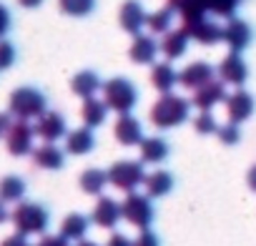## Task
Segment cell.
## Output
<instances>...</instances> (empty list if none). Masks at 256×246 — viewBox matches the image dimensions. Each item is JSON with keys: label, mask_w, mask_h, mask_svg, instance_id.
I'll use <instances>...</instances> for the list:
<instances>
[{"label": "cell", "mask_w": 256, "mask_h": 246, "mask_svg": "<svg viewBox=\"0 0 256 246\" xmlns=\"http://www.w3.org/2000/svg\"><path fill=\"white\" fill-rule=\"evenodd\" d=\"M228 93H226V83L221 78H214L208 80L206 86H201L198 90H194V98L191 103L198 108V110H214L218 103H226Z\"/></svg>", "instance_id": "12"}, {"label": "cell", "mask_w": 256, "mask_h": 246, "mask_svg": "<svg viewBox=\"0 0 256 246\" xmlns=\"http://www.w3.org/2000/svg\"><path fill=\"white\" fill-rule=\"evenodd\" d=\"M78 184H80V191H83V194H88V196H100L103 188L108 186V171H103V168H86V171L80 174Z\"/></svg>", "instance_id": "27"}, {"label": "cell", "mask_w": 256, "mask_h": 246, "mask_svg": "<svg viewBox=\"0 0 256 246\" xmlns=\"http://www.w3.org/2000/svg\"><path fill=\"white\" fill-rule=\"evenodd\" d=\"M194 128H196V134H201V136H211V134L218 131V123H216V118H214L211 110H201V113L196 116V120H194Z\"/></svg>", "instance_id": "34"}, {"label": "cell", "mask_w": 256, "mask_h": 246, "mask_svg": "<svg viewBox=\"0 0 256 246\" xmlns=\"http://www.w3.org/2000/svg\"><path fill=\"white\" fill-rule=\"evenodd\" d=\"M26 196V181L20 176H6L0 178V201L6 204H20Z\"/></svg>", "instance_id": "29"}, {"label": "cell", "mask_w": 256, "mask_h": 246, "mask_svg": "<svg viewBox=\"0 0 256 246\" xmlns=\"http://www.w3.org/2000/svg\"><path fill=\"white\" fill-rule=\"evenodd\" d=\"M106 246H134V241L128 238L126 234H110V238H108Z\"/></svg>", "instance_id": "42"}, {"label": "cell", "mask_w": 256, "mask_h": 246, "mask_svg": "<svg viewBox=\"0 0 256 246\" xmlns=\"http://www.w3.org/2000/svg\"><path fill=\"white\" fill-rule=\"evenodd\" d=\"M8 110L13 113V118L33 120V118H40L48 110V98H46L43 90H38L33 86H20L10 93Z\"/></svg>", "instance_id": "2"}, {"label": "cell", "mask_w": 256, "mask_h": 246, "mask_svg": "<svg viewBox=\"0 0 256 246\" xmlns=\"http://www.w3.org/2000/svg\"><path fill=\"white\" fill-rule=\"evenodd\" d=\"M144 186H146V194L151 198H164L174 191L176 181H174V174H168V171H154V174L146 176Z\"/></svg>", "instance_id": "26"}, {"label": "cell", "mask_w": 256, "mask_h": 246, "mask_svg": "<svg viewBox=\"0 0 256 246\" xmlns=\"http://www.w3.org/2000/svg\"><path fill=\"white\" fill-rule=\"evenodd\" d=\"M188 43H191L188 33H186L184 28H174V30H168V33L164 36V40H161V53H164L168 60H176V58L186 56Z\"/></svg>", "instance_id": "19"}, {"label": "cell", "mask_w": 256, "mask_h": 246, "mask_svg": "<svg viewBox=\"0 0 256 246\" xmlns=\"http://www.w3.org/2000/svg\"><path fill=\"white\" fill-rule=\"evenodd\" d=\"M16 46L6 38H0V70H8L13 63H16Z\"/></svg>", "instance_id": "36"}, {"label": "cell", "mask_w": 256, "mask_h": 246, "mask_svg": "<svg viewBox=\"0 0 256 246\" xmlns=\"http://www.w3.org/2000/svg\"><path fill=\"white\" fill-rule=\"evenodd\" d=\"M246 184H248V188L256 194V166L248 168V174H246Z\"/></svg>", "instance_id": "43"}, {"label": "cell", "mask_w": 256, "mask_h": 246, "mask_svg": "<svg viewBox=\"0 0 256 246\" xmlns=\"http://www.w3.org/2000/svg\"><path fill=\"white\" fill-rule=\"evenodd\" d=\"M146 164L144 161H116L108 168V184L131 194L146 181Z\"/></svg>", "instance_id": "5"}, {"label": "cell", "mask_w": 256, "mask_h": 246, "mask_svg": "<svg viewBox=\"0 0 256 246\" xmlns=\"http://www.w3.org/2000/svg\"><path fill=\"white\" fill-rule=\"evenodd\" d=\"M58 8L66 13V16H73V18H86L96 10V0H58Z\"/></svg>", "instance_id": "32"}, {"label": "cell", "mask_w": 256, "mask_h": 246, "mask_svg": "<svg viewBox=\"0 0 256 246\" xmlns=\"http://www.w3.org/2000/svg\"><path fill=\"white\" fill-rule=\"evenodd\" d=\"M214 78H216V68L206 60H196V63H188L178 73V86H184L188 90H198L201 86H206Z\"/></svg>", "instance_id": "15"}, {"label": "cell", "mask_w": 256, "mask_h": 246, "mask_svg": "<svg viewBox=\"0 0 256 246\" xmlns=\"http://www.w3.org/2000/svg\"><path fill=\"white\" fill-rule=\"evenodd\" d=\"M158 43H156V38L154 36H134V43H131V50H128V56H131V60L134 63H138V66H151L154 60H156V56H158Z\"/></svg>", "instance_id": "18"}, {"label": "cell", "mask_w": 256, "mask_h": 246, "mask_svg": "<svg viewBox=\"0 0 256 246\" xmlns=\"http://www.w3.org/2000/svg\"><path fill=\"white\" fill-rule=\"evenodd\" d=\"M0 246H30V241H28V236L26 234H13V236H8V238H3V244Z\"/></svg>", "instance_id": "40"}, {"label": "cell", "mask_w": 256, "mask_h": 246, "mask_svg": "<svg viewBox=\"0 0 256 246\" xmlns=\"http://www.w3.org/2000/svg\"><path fill=\"white\" fill-rule=\"evenodd\" d=\"M138 148H141V161L144 164H164L168 158V154H171L168 141L166 138H158V136L144 138Z\"/></svg>", "instance_id": "25"}, {"label": "cell", "mask_w": 256, "mask_h": 246, "mask_svg": "<svg viewBox=\"0 0 256 246\" xmlns=\"http://www.w3.org/2000/svg\"><path fill=\"white\" fill-rule=\"evenodd\" d=\"M256 110V103H254V96L244 88H236L234 93H228L226 98V113H228V120L231 123H244L254 116Z\"/></svg>", "instance_id": "16"}, {"label": "cell", "mask_w": 256, "mask_h": 246, "mask_svg": "<svg viewBox=\"0 0 256 246\" xmlns=\"http://www.w3.org/2000/svg\"><path fill=\"white\" fill-rule=\"evenodd\" d=\"M36 136L43 138L46 144H56L68 136L66 118L58 110H46L40 118H36Z\"/></svg>", "instance_id": "10"}, {"label": "cell", "mask_w": 256, "mask_h": 246, "mask_svg": "<svg viewBox=\"0 0 256 246\" xmlns=\"http://www.w3.org/2000/svg\"><path fill=\"white\" fill-rule=\"evenodd\" d=\"M76 246H98V244H96V241H88V238H80Z\"/></svg>", "instance_id": "46"}, {"label": "cell", "mask_w": 256, "mask_h": 246, "mask_svg": "<svg viewBox=\"0 0 256 246\" xmlns=\"http://www.w3.org/2000/svg\"><path fill=\"white\" fill-rule=\"evenodd\" d=\"M96 148V136H93V128L83 126V128H76V131H68L66 136V151L73 154V156H86Z\"/></svg>", "instance_id": "20"}, {"label": "cell", "mask_w": 256, "mask_h": 246, "mask_svg": "<svg viewBox=\"0 0 256 246\" xmlns=\"http://www.w3.org/2000/svg\"><path fill=\"white\" fill-rule=\"evenodd\" d=\"M18 3H20L23 8H40L43 0H18Z\"/></svg>", "instance_id": "44"}, {"label": "cell", "mask_w": 256, "mask_h": 246, "mask_svg": "<svg viewBox=\"0 0 256 246\" xmlns=\"http://www.w3.org/2000/svg\"><path fill=\"white\" fill-rule=\"evenodd\" d=\"M146 20H148V13L138 0H126L118 10V26L131 36H138L141 28H146Z\"/></svg>", "instance_id": "14"}, {"label": "cell", "mask_w": 256, "mask_h": 246, "mask_svg": "<svg viewBox=\"0 0 256 246\" xmlns=\"http://www.w3.org/2000/svg\"><path fill=\"white\" fill-rule=\"evenodd\" d=\"M166 8L178 13L184 20L186 18H198V16H206L208 8H206V0H166Z\"/></svg>", "instance_id": "30"}, {"label": "cell", "mask_w": 256, "mask_h": 246, "mask_svg": "<svg viewBox=\"0 0 256 246\" xmlns=\"http://www.w3.org/2000/svg\"><path fill=\"white\" fill-rule=\"evenodd\" d=\"M88 226H90V218L88 216H83V214H68L63 218V224H60V234L68 241H80V238H86Z\"/></svg>", "instance_id": "28"}, {"label": "cell", "mask_w": 256, "mask_h": 246, "mask_svg": "<svg viewBox=\"0 0 256 246\" xmlns=\"http://www.w3.org/2000/svg\"><path fill=\"white\" fill-rule=\"evenodd\" d=\"M191 40L201 43V46H216L221 38H224V26L214 23L211 18L206 16H198V18H186L184 26H181Z\"/></svg>", "instance_id": "7"}, {"label": "cell", "mask_w": 256, "mask_h": 246, "mask_svg": "<svg viewBox=\"0 0 256 246\" xmlns=\"http://www.w3.org/2000/svg\"><path fill=\"white\" fill-rule=\"evenodd\" d=\"M10 221L16 226L18 234L26 236H36V234H46L48 224H50V214L43 204L36 201H20L16 206V211L10 214Z\"/></svg>", "instance_id": "3"}, {"label": "cell", "mask_w": 256, "mask_h": 246, "mask_svg": "<svg viewBox=\"0 0 256 246\" xmlns=\"http://www.w3.org/2000/svg\"><path fill=\"white\" fill-rule=\"evenodd\" d=\"M13 113L10 110H6V113H0V138H6V134L10 131V126H13Z\"/></svg>", "instance_id": "41"}, {"label": "cell", "mask_w": 256, "mask_h": 246, "mask_svg": "<svg viewBox=\"0 0 256 246\" xmlns=\"http://www.w3.org/2000/svg\"><path fill=\"white\" fill-rule=\"evenodd\" d=\"M103 100L108 103L110 110H116L118 116L131 113L138 103V88L128 80V78H110L103 83Z\"/></svg>", "instance_id": "4"}, {"label": "cell", "mask_w": 256, "mask_h": 246, "mask_svg": "<svg viewBox=\"0 0 256 246\" xmlns=\"http://www.w3.org/2000/svg\"><path fill=\"white\" fill-rule=\"evenodd\" d=\"M191 108H194V103L188 98L176 96V93H161V98L151 108V123L156 128H164V131L176 128V126L188 120Z\"/></svg>", "instance_id": "1"}, {"label": "cell", "mask_w": 256, "mask_h": 246, "mask_svg": "<svg viewBox=\"0 0 256 246\" xmlns=\"http://www.w3.org/2000/svg\"><path fill=\"white\" fill-rule=\"evenodd\" d=\"M216 73H218V78H221L226 86H236V88H241V86L248 80V66H246V60L241 58V53H234V50H228V53L224 56V60H221L218 68H216Z\"/></svg>", "instance_id": "9"}, {"label": "cell", "mask_w": 256, "mask_h": 246, "mask_svg": "<svg viewBox=\"0 0 256 246\" xmlns=\"http://www.w3.org/2000/svg\"><path fill=\"white\" fill-rule=\"evenodd\" d=\"M251 40H254L251 26H248L246 20H241V18H228V23L224 26V38H221V43H226L228 50L241 53V50H246V48L251 46Z\"/></svg>", "instance_id": "11"}, {"label": "cell", "mask_w": 256, "mask_h": 246, "mask_svg": "<svg viewBox=\"0 0 256 246\" xmlns=\"http://www.w3.org/2000/svg\"><path fill=\"white\" fill-rule=\"evenodd\" d=\"M10 218V214H8V206H6V201H0V224H6Z\"/></svg>", "instance_id": "45"}, {"label": "cell", "mask_w": 256, "mask_h": 246, "mask_svg": "<svg viewBox=\"0 0 256 246\" xmlns=\"http://www.w3.org/2000/svg\"><path fill=\"white\" fill-rule=\"evenodd\" d=\"M113 136L120 146H141V141L146 138L144 136V126H141V120L131 113H123L118 116L116 120V126H113Z\"/></svg>", "instance_id": "13"}, {"label": "cell", "mask_w": 256, "mask_h": 246, "mask_svg": "<svg viewBox=\"0 0 256 246\" xmlns=\"http://www.w3.org/2000/svg\"><path fill=\"white\" fill-rule=\"evenodd\" d=\"M244 3V0H206L208 13L218 16V18H234L236 8Z\"/></svg>", "instance_id": "33"}, {"label": "cell", "mask_w": 256, "mask_h": 246, "mask_svg": "<svg viewBox=\"0 0 256 246\" xmlns=\"http://www.w3.org/2000/svg\"><path fill=\"white\" fill-rule=\"evenodd\" d=\"M123 218V211H120V204L110 196H100L98 204L93 206V214H90V221L100 228H113L118 221Z\"/></svg>", "instance_id": "17"}, {"label": "cell", "mask_w": 256, "mask_h": 246, "mask_svg": "<svg viewBox=\"0 0 256 246\" xmlns=\"http://www.w3.org/2000/svg\"><path fill=\"white\" fill-rule=\"evenodd\" d=\"M33 138H36V126H30L23 118H16L10 131L6 134V146L13 156H28L33 154Z\"/></svg>", "instance_id": "8"}, {"label": "cell", "mask_w": 256, "mask_h": 246, "mask_svg": "<svg viewBox=\"0 0 256 246\" xmlns=\"http://www.w3.org/2000/svg\"><path fill=\"white\" fill-rule=\"evenodd\" d=\"M134 246H161V238L158 234H154L151 228H141L138 238L134 241Z\"/></svg>", "instance_id": "37"}, {"label": "cell", "mask_w": 256, "mask_h": 246, "mask_svg": "<svg viewBox=\"0 0 256 246\" xmlns=\"http://www.w3.org/2000/svg\"><path fill=\"white\" fill-rule=\"evenodd\" d=\"M120 211H123V218L136 228H151V224L156 218V208L151 204V196L138 194V191H131L123 198Z\"/></svg>", "instance_id": "6"}, {"label": "cell", "mask_w": 256, "mask_h": 246, "mask_svg": "<svg viewBox=\"0 0 256 246\" xmlns=\"http://www.w3.org/2000/svg\"><path fill=\"white\" fill-rule=\"evenodd\" d=\"M38 246H70V241L63 236V234H56V236H43L40 241H38Z\"/></svg>", "instance_id": "38"}, {"label": "cell", "mask_w": 256, "mask_h": 246, "mask_svg": "<svg viewBox=\"0 0 256 246\" xmlns=\"http://www.w3.org/2000/svg\"><path fill=\"white\" fill-rule=\"evenodd\" d=\"M151 83L158 93H174L178 86V73L171 63H154L151 68Z\"/></svg>", "instance_id": "23"}, {"label": "cell", "mask_w": 256, "mask_h": 246, "mask_svg": "<svg viewBox=\"0 0 256 246\" xmlns=\"http://www.w3.org/2000/svg\"><path fill=\"white\" fill-rule=\"evenodd\" d=\"M33 161L38 168H46V171H58L66 166V154L56 146V144H43L38 148H33Z\"/></svg>", "instance_id": "21"}, {"label": "cell", "mask_w": 256, "mask_h": 246, "mask_svg": "<svg viewBox=\"0 0 256 246\" xmlns=\"http://www.w3.org/2000/svg\"><path fill=\"white\" fill-rule=\"evenodd\" d=\"M174 10L168 8H161L156 13H148V20H146V28L154 33V36H166L168 30H174Z\"/></svg>", "instance_id": "31"}, {"label": "cell", "mask_w": 256, "mask_h": 246, "mask_svg": "<svg viewBox=\"0 0 256 246\" xmlns=\"http://www.w3.org/2000/svg\"><path fill=\"white\" fill-rule=\"evenodd\" d=\"M100 88H103V80H100V76L93 73V70H80V73H76L73 80H70V90H73L76 96H80L83 100H86V98H93Z\"/></svg>", "instance_id": "24"}, {"label": "cell", "mask_w": 256, "mask_h": 246, "mask_svg": "<svg viewBox=\"0 0 256 246\" xmlns=\"http://www.w3.org/2000/svg\"><path fill=\"white\" fill-rule=\"evenodd\" d=\"M10 23H13V16L6 6H0V38H3L8 30H10Z\"/></svg>", "instance_id": "39"}, {"label": "cell", "mask_w": 256, "mask_h": 246, "mask_svg": "<svg viewBox=\"0 0 256 246\" xmlns=\"http://www.w3.org/2000/svg\"><path fill=\"white\" fill-rule=\"evenodd\" d=\"M108 103L103 100V98H86L83 100V108H80V118H83V123L88 128H98V126H103L106 123V118H108Z\"/></svg>", "instance_id": "22"}, {"label": "cell", "mask_w": 256, "mask_h": 246, "mask_svg": "<svg viewBox=\"0 0 256 246\" xmlns=\"http://www.w3.org/2000/svg\"><path fill=\"white\" fill-rule=\"evenodd\" d=\"M216 136H218V141L224 144V146H236L238 141H241V131H238V123H224V126H218V131H216Z\"/></svg>", "instance_id": "35"}]
</instances>
